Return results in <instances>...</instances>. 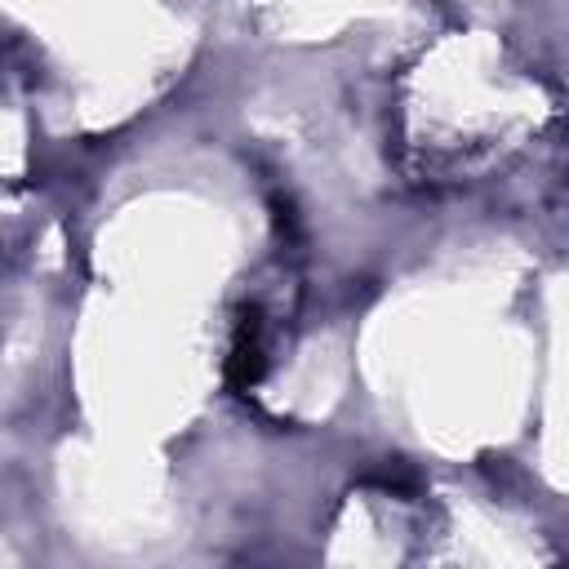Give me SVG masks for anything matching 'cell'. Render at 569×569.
I'll list each match as a JSON object with an SVG mask.
<instances>
[{
  "label": "cell",
  "instance_id": "obj_1",
  "mask_svg": "<svg viewBox=\"0 0 569 569\" xmlns=\"http://www.w3.org/2000/svg\"><path fill=\"white\" fill-rule=\"evenodd\" d=\"M262 373V320L253 307H244L236 316V333H231V356H227V382L231 387H253Z\"/></svg>",
  "mask_w": 569,
  "mask_h": 569
}]
</instances>
